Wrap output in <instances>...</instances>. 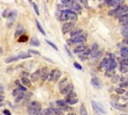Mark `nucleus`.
<instances>
[{
	"mask_svg": "<svg viewBox=\"0 0 128 115\" xmlns=\"http://www.w3.org/2000/svg\"><path fill=\"white\" fill-rule=\"evenodd\" d=\"M86 48H87V47H86L85 44H79V46L75 47V49H74V53L79 54V53H81L82 51H84Z\"/></svg>",
	"mask_w": 128,
	"mask_h": 115,
	"instance_id": "nucleus-14",
	"label": "nucleus"
},
{
	"mask_svg": "<svg viewBox=\"0 0 128 115\" xmlns=\"http://www.w3.org/2000/svg\"><path fill=\"white\" fill-rule=\"evenodd\" d=\"M91 104H92V107L94 109V111L96 112V114H98V112H101V113H106V109L105 107L99 103V102H95V101H91Z\"/></svg>",
	"mask_w": 128,
	"mask_h": 115,
	"instance_id": "nucleus-5",
	"label": "nucleus"
},
{
	"mask_svg": "<svg viewBox=\"0 0 128 115\" xmlns=\"http://www.w3.org/2000/svg\"><path fill=\"white\" fill-rule=\"evenodd\" d=\"M91 84L94 86V87H97V88H100V87H101V83H100V81H99L98 78H92Z\"/></svg>",
	"mask_w": 128,
	"mask_h": 115,
	"instance_id": "nucleus-18",
	"label": "nucleus"
},
{
	"mask_svg": "<svg viewBox=\"0 0 128 115\" xmlns=\"http://www.w3.org/2000/svg\"><path fill=\"white\" fill-rule=\"evenodd\" d=\"M28 53L34 54V55H40V52H38V51H36V50H33V49H29V50H28Z\"/></svg>",
	"mask_w": 128,
	"mask_h": 115,
	"instance_id": "nucleus-42",
	"label": "nucleus"
},
{
	"mask_svg": "<svg viewBox=\"0 0 128 115\" xmlns=\"http://www.w3.org/2000/svg\"><path fill=\"white\" fill-rule=\"evenodd\" d=\"M80 115H88L84 104H81V106H80Z\"/></svg>",
	"mask_w": 128,
	"mask_h": 115,
	"instance_id": "nucleus-26",
	"label": "nucleus"
},
{
	"mask_svg": "<svg viewBox=\"0 0 128 115\" xmlns=\"http://www.w3.org/2000/svg\"><path fill=\"white\" fill-rule=\"evenodd\" d=\"M114 74H115V71H114V69H107V70H106V72H105V76L110 77V78L113 77V76H114Z\"/></svg>",
	"mask_w": 128,
	"mask_h": 115,
	"instance_id": "nucleus-23",
	"label": "nucleus"
},
{
	"mask_svg": "<svg viewBox=\"0 0 128 115\" xmlns=\"http://www.w3.org/2000/svg\"><path fill=\"white\" fill-rule=\"evenodd\" d=\"M67 97H68V98H70V97H76V93H74V92L72 91V92H70L69 94H67Z\"/></svg>",
	"mask_w": 128,
	"mask_h": 115,
	"instance_id": "nucleus-44",
	"label": "nucleus"
},
{
	"mask_svg": "<svg viewBox=\"0 0 128 115\" xmlns=\"http://www.w3.org/2000/svg\"><path fill=\"white\" fill-rule=\"evenodd\" d=\"M82 32H83L82 29H76V30H72V31L70 32V35H71V37H75V36H77V35L82 34Z\"/></svg>",
	"mask_w": 128,
	"mask_h": 115,
	"instance_id": "nucleus-24",
	"label": "nucleus"
},
{
	"mask_svg": "<svg viewBox=\"0 0 128 115\" xmlns=\"http://www.w3.org/2000/svg\"><path fill=\"white\" fill-rule=\"evenodd\" d=\"M70 43H73V44H84L86 42V36L83 35V34H80V35H77L75 37H71V40L69 41Z\"/></svg>",
	"mask_w": 128,
	"mask_h": 115,
	"instance_id": "nucleus-3",
	"label": "nucleus"
},
{
	"mask_svg": "<svg viewBox=\"0 0 128 115\" xmlns=\"http://www.w3.org/2000/svg\"><path fill=\"white\" fill-rule=\"evenodd\" d=\"M3 113H4V115H11V113H10V111H8L7 109H5V110H3Z\"/></svg>",
	"mask_w": 128,
	"mask_h": 115,
	"instance_id": "nucleus-48",
	"label": "nucleus"
},
{
	"mask_svg": "<svg viewBox=\"0 0 128 115\" xmlns=\"http://www.w3.org/2000/svg\"><path fill=\"white\" fill-rule=\"evenodd\" d=\"M35 22H36V26H37V28H38V30H39V31H40V32H41V33H42L43 35H45L46 33H45V31L43 30V28H42V26L40 25V23H39V21H38V20H36Z\"/></svg>",
	"mask_w": 128,
	"mask_h": 115,
	"instance_id": "nucleus-32",
	"label": "nucleus"
},
{
	"mask_svg": "<svg viewBox=\"0 0 128 115\" xmlns=\"http://www.w3.org/2000/svg\"><path fill=\"white\" fill-rule=\"evenodd\" d=\"M116 66H117L116 61H115L113 58H111V59L109 60L108 65L106 66V68H107V69H115V68H116Z\"/></svg>",
	"mask_w": 128,
	"mask_h": 115,
	"instance_id": "nucleus-15",
	"label": "nucleus"
},
{
	"mask_svg": "<svg viewBox=\"0 0 128 115\" xmlns=\"http://www.w3.org/2000/svg\"><path fill=\"white\" fill-rule=\"evenodd\" d=\"M119 62H120V65H125L128 67V58H123L122 59H119Z\"/></svg>",
	"mask_w": 128,
	"mask_h": 115,
	"instance_id": "nucleus-33",
	"label": "nucleus"
},
{
	"mask_svg": "<svg viewBox=\"0 0 128 115\" xmlns=\"http://www.w3.org/2000/svg\"><path fill=\"white\" fill-rule=\"evenodd\" d=\"M74 66H75V68H77V69H79V70H82V66L80 65V64H78V63H74Z\"/></svg>",
	"mask_w": 128,
	"mask_h": 115,
	"instance_id": "nucleus-43",
	"label": "nucleus"
},
{
	"mask_svg": "<svg viewBox=\"0 0 128 115\" xmlns=\"http://www.w3.org/2000/svg\"><path fill=\"white\" fill-rule=\"evenodd\" d=\"M74 29V23L72 22H67L63 25L62 27V32L63 34H67V33H70L72 30Z\"/></svg>",
	"mask_w": 128,
	"mask_h": 115,
	"instance_id": "nucleus-6",
	"label": "nucleus"
},
{
	"mask_svg": "<svg viewBox=\"0 0 128 115\" xmlns=\"http://www.w3.org/2000/svg\"><path fill=\"white\" fill-rule=\"evenodd\" d=\"M115 91H116V93L118 94V95H121V94H123L125 91H124V89L123 88H121V87H119V88H117V89H115Z\"/></svg>",
	"mask_w": 128,
	"mask_h": 115,
	"instance_id": "nucleus-41",
	"label": "nucleus"
},
{
	"mask_svg": "<svg viewBox=\"0 0 128 115\" xmlns=\"http://www.w3.org/2000/svg\"><path fill=\"white\" fill-rule=\"evenodd\" d=\"M23 27L21 26V25H19L18 27H17V29H16V31H15V37H19V36H21L22 35V33H23Z\"/></svg>",
	"mask_w": 128,
	"mask_h": 115,
	"instance_id": "nucleus-21",
	"label": "nucleus"
},
{
	"mask_svg": "<svg viewBox=\"0 0 128 115\" xmlns=\"http://www.w3.org/2000/svg\"><path fill=\"white\" fill-rule=\"evenodd\" d=\"M18 88H19L21 91H23V92H25V91H26V87H24L23 85H19V86H18Z\"/></svg>",
	"mask_w": 128,
	"mask_h": 115,
	"instance_id": "nucleus-45",
	"label": "nucleus"
},
{
	"mask_svg": "<svg viewBox=\"0 0 128 115\" xmlns=\"http://www.w3.org/2000/svg\"><path fill=\"white\" fill-rule=\"evenodd\" d=\"M16 16H17V12H16L15 10L10 11L9 14H8V16H7V18H8V22H12V23H13V21H14L15 18H16Z\"/></svg>",
	"mask_w": 128,
	"mask_h": 115,
	"instance_id": "nucleus-12",
	"label": "nucleus"
},
{
	"mask_svg": "<svg viewBox=\"0 0 128 115\" xmlns=\"http://www.w3.org/2000/svg\"><path fill=\"white\" fill-rule=\"evenodd\" d=\"M45 41H46V43H47V44H48V45H50V46H51V47H52V48H53L54 50H56V51L58 50V48H57V46H56V45L54 44V43H52L51 41H49V40H47V39H46Z\"/></svg>",
	"mask_w": 128,
	"mask_h": 115,
	"instance_id": "nucleus-36",
	"label": "nucleus"
},
{
	"mask_svg": "<svg viewBox=\"0 0 128 115\" xmlns=\"http://www.w3.org/2000/svg\"><path fill=\"white\" fill-rule=\"evenodd\" d=\"M48 76H49V69L47 67H44L42 70H41V75H40V78L42 81H45L46 79H48Z\"/></svg>",
	"mask_w": 128,
	"mask_h": 115,
	"instance_id": "nucleus-10",
	"label": "nucleus"
},
{
	"mask_svg": "<svg viewBox=\"0 0 128 115\" xmlns=\"http://www.w3.org/2000/svg\"><path fill=\"white\" fill-rule=\"evenodd\" d=\"M18 59H19L18 56H10V57H8V58L5 60V62L6 63H10L12 61H16V60H18Z\"/></svg>",
	"mask_w": 128,
	"mask_h": 115,
	"instance_id": "nucleus-29",
	"label": "nucleus"
},
{
	"mask_svg": "<svg viewBox=\"0 0 128 115\" xmlns=\"http://www.w3.org/2000/svg\"><path fill=\"white\" fill-rule=\"evenodd\" d=\"M28 107L30 108H34V109H38V110H41V105L40 103H38L37 101H31L28 105Z\"/></svg>",
	"mask_w": 128,
	"mask_h": 115,
	"instance_id": "nucleus-16",
	"label": "nucleus"
},
{
	"mask_svg": "<svg viewBox=\"0 0 128 115\" xmlns=\"http://www.w3.org/2000/svg\"><path fill=\"white\" fill-rule=\"evenodd\" d=\"M127 21H128V12L125 13V14H123V15H121V16L119 17V22H120L121 24H124V23H126Z\"/></svg>",
	"mask_w": 128,
	"mask_h": 115,
	"instance_id": "nucleus-19",
	"label": "nucleus"
},
{
	"mask_svg": "<svg viewBox=\"0 0 128 115\" xmlns=\"http://www.w3.org/2000/svg\"><path fill=\"white\" fill-rule=\"evenodd\" d=\"M122 115H128V114H122Z\"/></svg>",
	"mask_w": 128,
	"mask_h": 115,
	"instance_id": "nucleus-57",
	"label": "nucleus"
},
{
	"mask_svg": "<svg viewBox=\"0 0 128 115\" xmlns=\"http://www.w3.org/2000/svg\"><path fill=\"white\" fill-rule=\"evenodd\" d=\"M121 34H122L125 38H127V37H128V26H124V27L122 28V30H121Z\"/></svg>",
	"mask_w": 128,
	"mask_h": 115,
	"instance_id": "nucleus-30",
	"label": "nucleus"
},
{
	"mask_svg": "<svg viewBox=\"0 0 128 115\" xmlns=\"http://www.w3.org/2000/svg\"><path fill=\"white\" fill-rule=\"evenodd\" d=\"M7 13H9V12H8V10L3 11V13H2V16H3V17H7V16H8V14H7Z\"/></svg>",
	"mask_w": 128,
	"mask_h": 115,
	"instance_id": "nucleus-47",
	"label": "nucleus"
},
{
	"mask_svg": "<svg viewBox=\"0 0 128 115\" xmlns=\"http://www.w3.org/2000/svg\"><path fill=\"white\" fill-rule=\"evenodd\" d=\"M119 70H120L121 73H126V72H128V67L125 66V65H120Z\"/></svg>",
	"mask_w": 128,
	"mask_h": 115,
	"instance_id": "nucleus-34",
	"label": "nucleus"
},
{
	"mask_svg": "<svg viewBox=\"0 0 128 115\" xmlns=\"http://www.w3.org/2000/svg\"><path fill=\"white\" fill-rule=\"evenodd\" d=\"M21 82L24 86H26V87H30L31 86V81L27 78V77H22L21 78Z\"/></svg>",
	"mask_w": 128,
	"mask_h": 115,
	"instance_id": "nucleus-20",
	"label": "nucleus"
},
{
	"mask_svg": "<svg viewBox=\"0 0 128 115\" xmlns=\"http://www.w3.org/2000/svg\"><path fill=\"white\" fill-rule=\"evenodd\" d=\"M123 25H124V26H128V21H127V22H126V23H124V24H123Z\"/></svg>",
	"mask_w": 128,
	"mask_h": 115,
	"instance_id": "nucleus-55",
	"label": "nucleus"
},
{
	"mask_svg": "<svg viewBox=\"0 0 128 115\" xmlns=\"http://www.w3.org/2000/svg\"><path fill=\"white\" fill-rule=\"evenodd\" d=\"M111 106H113L114 108H116L118 110H125L127 108V105L121 104V103H118V102H115V101H112L111 102Z\"/></svg>",
	"mask_w": 128,
	"mask_h": 115,
	"instance_id": "nucleus-11",
	"label": "nucleus"
},
{
	"mask_svg": "<svg viewBox=\"0 0 128 115\" xmlns=\"http://www.w3.org/2000/svg\"><path fill=\"white\" fill-rule=\"evenodd\" d=\"M56 104H57V106H58L60 109L67 110V111H70V110H71V107L68 105V103L66 102V100H65V101H64V100H58V101H56Z\"/></svg>",
	"mask_w": 128,
	"mask_h": 115,
	"instance_id": "nucleus-7",
	"label": "nucleus"
},
{
	"mask_svg": "<svg viewBox=\"0 0 128 115\" xmlns=\"http://www.w3.org/2000/svg\"><path fill=\"white\" fill-rule=\"evenodd\" d=\"M66 102L69 104V105H74V104H76L77 102H78V99H77V97H70V98H66Z\"/></svg>",
	"mask_w": 128,
	"mask_h": 115,
	"instance_id": "nucleus-17",
	"label": "nucleus"
},
{
	"mask_svg": "<svg viewBox=\"0 0 128 115\" xmlns=\"http://www.w3.org/2000/svg\"><path fill=\"white\" fill-rule=\"evenodd\" d=\"M27 40H28V36H26V35H21L20 38L18 39L19 42H26Z\"/></svg>",
	"mask_w": 128,
	"mask_h": 115,
	"instance_id": "nucleus-38",
	"label": "nucleus"
},
{
	"mask_svg": "<svg viewBox=\"0 0 128 115\" xmlns=\"http://www.w3.org/2000/svg\"><path fill=\"white\" fill-rule=\"evenodd\" d=\"M2 53H3V49H2V48H0V56L2 55Z\"/></svg>",
	"mask_w": 128,
	"mask_h": 115,
	"instance_id": "nucleus-53",
	"label": "nucleus"
},
{
	"mask_svg": "<svg viewBox=\"0 0 128 115\" xmlns=\"http://www.w3.org/2000/svg\"><path fill=\"white\" fill-rule=\"evenodd\" d=\"M112 82L113 83H117V82H120V80H121V77L120 76H118V75H114L113 77H112Z\"/></svg>",
	"mask_w": 128,
	"mask_h": 115,
	"instance_id": "nucleus-35",
	"label": "nucleus"
},
{
	"mask_svg": "<svg viewBox=\"0 0 128 115\" xmlns=\"http://www.w3.org/2000/svg\"><path fill=\"white\" fill-rule=\"evenodd\" d=\"M119 86L121 88H125V87H127L128 86V81H123V82H120V84H119Z\"/></svg>",
	"mask_w": 128,
	"mask_h": 115,
	"instance_id": "nucleus-40",
	"label": "nucleus"
},
{
	"mask_svg": "<svg viewBox=\"0 0 128 115\" xmlns=\"http://www.w3.org/2000/svg\"><path fill=\"white\" fill-rule=\"evenodd\" d=\"M69 1H70V0H61V2H62V3H64L65 5H67V4L69 3Z\"/></svg>",
	"mask_w": 128,
	"mask_h": 115,
	"instance_id": "nucleus-49",
	"label": "nucleus"
},
{
	"mask_svg": "<svg viewBox=\"0 0 128 115\" xmlns=\"http://www.w3.org/2000/svg\"><path fill=\"white\" fill-rule=\"evenodd\" d=\"M40 75H41V70H36L34 73L31 74V79L32 81H37L40 79Z\"/></svg>",
	"mask_w": 128,
	"mask_h": 115,
	"instance_id": "nucleus-13",
	"label": "nucleus"
},
{
	"mask_svg": "<svg viewBox=\"0 0 128 115\" xmlns=\"http://www.w3.org/2000/svg\"><path fill=\"white\" fill-rule=\"evenodd\" d=\"M32 6H33V9H34V11H35V13H36V15H40L37 4H36V3H32Z\"/></svg>",
	"mask_w": 128,
	"mask_h": 115,
	"instance_id": "nucleus-37",
	"label": "nucleus"
},
{
	"mask_svg": "<svg viewBox=\"0 0 128 115\" xmlns=\"http://www.w3.org/2000/svg\"><path fill=\"white\" fill-rule=\"evenodd\" d=\"M125 43H126V44H128V37L126 38V40H125Z\"/></svg>",
	"mask_w": 128,
	"mask_h": 115,
	"instance_id": "nucleus-54",
	"label": "nucleus"
},
{
	"mask_svg": "<svg viewBox=\"0 0 128 115\" xmlns=\"http://www.w3.org/2000/svg\"><path fill=\"white\" fill-rule=\"evenodd\" d=\"M68 115H75V114H74V113H69Z\"/></svg>",
	"mask_w": 128,
	"mask_h": 115,
	"instance_id": "nucleus-56",
	"label": "nucleus"
},
{
	"mask_svg": "<svg viewBox=\"0 0 128 115\" xmlns=\"http://www.w3.org/2000/svg\"><path fill=\"white\" fill-rule=\"evenodd\" d=\"M30 44L32 45V46H39L40 45V42H39V40L36 38V37H33V38H31V40H30Z\"/></svg>",
	"mask_w": 128,
	"mask_h": 115,
	"instance_id": "nucleus-22",
	"label": "nucleus"
},
{
	"mask_svg": "<svg viewBox=\"0 0 128 115\" xmlns=\"http://www.w3.org/2000/svg\"><path fill=\"white\" fill-rule=\"evenodd\" d=\"M29 57H31L30 53H21V54L18 55L19 59H26V58H29Z\"/></svg>",
	"mask_w": 128,
	"mask_h": 115,
	"instance_id": "nucleus-28",
	"label": "nucleus"
},
{
	"mask_svg": "<svg viewBox=\"0 0 128 115\" xmlns=\"http://www.w3.org/2000/svg\"><path fill=\"white\" fill-rule=\"evenodd\" d=\"M127 12H128V6L121 4L120 6L116 7L115 10L109 11L108 14H109V15H115V16H117V17H120L121 15H123V14H125V13H127Z\"/></svg>",
	"mask_w": 128,
	"mask_h": 115,
	"instance_id": "nucleus-2",
	"label": "nucleus"
},
{
	"mask_svg": "<svg viewBox=\"0 0 128 115\" xmlns=\"http://www.w3.org/2000/svg\"><path fill=\"white\" fill-rule=\"evenodd\" d=\"M4 101V96L3 95H0V103Z\"/></svg>",
	"mask_w": 128,
	"mask_h": 115,
	"instance_id": "nucleus-51",
	"label": "nucleus"
},
{
	"mask_svg": "<svg viewBox=\"0 0 128 115\" xmlns=\"http://www.w3.org/2000/svg\"><path fill=\"white\" fill-rule=\"evenodd\" d=\"M59 19L61 21H68V20L76 21L77 20V14L70 9H66V10H63L59 14Z\"/></svg>",
	"mask_w": 128,
	"mask_h": 115,
	"instance_id": "nucleus-1",
	"label": "nucleus"
},
{
	"mask_svg": "<svg viewBox=\"0 0 128 115\" xmlns=\"http://www.w3.org/2000/svg\"><path fill=\"white\" fill-rule=\"evenodd\" d=\"M61 75H62V73H61L60 70L54 69V70H52L51 72L49 73L48 80H49V81H57V80H59V78L61 77Z\"/></svg>",
	"mask_w": 128,
	"mask_h": 115,
	"instance_id": "nucleus-4",
	"label": "nucleus"
},
{
	"mask_svg": "<svg viewBox=\"0 0 128 115\" xmlns=\"http://www.w3.org/2000/svg\"><path fill=\"white\" fill-rule=\"evenodd\" d=\"M65 49H66V51H67V53H68V54H69V56H70V57H71V56H72V55H71V53H70V51H69V49H68V47H67V46H65Z\"/></svg>",
	"mask_w": 128,
	"mask_h": 115,
	"instance_id": "nucleus-52",
	"label": "nucleus"
},
{
	"mask_svg": "<svg viewBox=\"0 0 128 115\" xmlns=\"http://www.w3.org/2000/svg\"><path fill=\"white\" fill-rule=\"evenodd\" d=\"M21 92H23V91H21L19 88H17V89H15V90H13V92H12V95L14 96V97H16L18 94H20Z\"/></svg>",
	"mask_w": 128,
	"mask_h": 115,
	"instance_id": "nucleus-39",
	"label": "nucleus"
},
{
	"mask_svg": "<svg viewBox=\"0 0 128 115\" xmlns=\"http://www.w3.org/2000/svg\"><path fill=\"white\" fill-rule=\"evenodd\" d=\"M73 89H74L73 84H67L66 86H64V88H62L60 91H61V93H62L63 95H67V94H69L70 92H72Z\"/></svg>",
	"mask_w": 128,
	"mask_h": 115,
	"instance_id": "nucleus-9",
	"label": "nucleus"
},
{
	"mask_svg": "<svg viewBox=\"0 0 128 115\" xmlns=\"http://www.w3.org/2000/svg\"><path fill=\"white\" fill-rule=\"evenodd\" d=\"M24 96H25V93H24V92H21L20 94H18L17 96L15 97V101H16V102H19V101H21L22 99H24Z\"/></svg>",
	"mask_w": 128,
	"mask_h": 115,
	"instance_id": "nucleus-27",
	"label": "nucleus"
},
{
	"mask_svg": "<svg viewBox=\"0 0 128 115\" xmlns=\"http://www.w3.org/2000/svg\"><path fill=\"white\" fill-rule=\"evenodd\" d=\"M3 91H4V88H3V86H2L1 84H0V94H1V93H3Z\"/></svg>",
	"mask_w": 128,
	"mask_h": 115,
	"instance_id": "nucleus-50",
	"label": "nucleus"
},
{
	"mask_svg": "<svg viewBox=\"0 0 128 115\" xmlns=\"http://www.w3.org/2000/svg\"><path fill=\"white\" fill-rule=\"evenodd\" d=\"M28 1H29V2H31V0H28Z\"/></svg>",
	"mask_w": 128,
	"mask_h": 115,
	"instance_id": "nucleus-58",
	"label": "nucleus"
},
{
	"mask_svg": "<svg viewBox=\"0 0 128 115\" xmlns=\"http://www.w3.org/2000/svg\"><path fill=\"white\" fill-rule=\"evenodd\" d=\"M55 115H64L59 109H57V110H55Z\"/></svg>",
	"mask_w": 128,
	"mask_h": 115,
	"instance_id": "nucleus-46",
	"label": "nucleus"
},
{
	"mask_svg": "<svg viewBox=\"0 0 128 115\" xmlns=\"http://www.w3.org/2000/svg\"><path fill=\"white\" fill-rule=\"evenodd\" d=\"M66 85H67V79L65 78V79H62V80L59 82L58 87H59V89L61 90L62 88H64V86H66Z\"/></svg>",
	"mask_w": 128,
	"mask_h": 115,
	"instance_id": "nucleus-25",
	"label": "nucleus"
},
{
	"mask_svg": "<svg viewBox=\"0 0 128 115\" xmlns=\"http://www.w3.org/2000/svg\"><path fill=\"white\" fill-rule=\"evenodd\" d=\"M109 60L110 59H108V58H104L102 61H101V63H100V67H106L107 65H108V63H109Z\"/></svg>",
	"mask_w": 128,
	"mask_h": 115,
	"instance_id": "nucleus-31",
	"label": "nucleus"
},
{
	"mask_svg": "<svg viewBox=\"0 0 128 115\" xmlns=\"http://www.w3.org/2000/svg\"><path fill=\"white\" fill-rule=\"evenodd\" d=\"M0 107H1V103H0Z\"/></svg>",
	"mask_w": 128,
	"mask_h": 115,
	"instance_id": "nucleus-59",
	"label": "nucleus"
},
{
	"mask_svg": "<svg viewBox=\"0 0 128 115\" xmlns=\"http://www.w3.org/2000/svg\"><path fill=\"white\" fill-rule=\"evenodd\" d=\"M106 3L109 5V6H112V7H118L120 6L121 4H123L124 0H105Z\"/></svg>",
	"mask_w": 128,
	"mask_h": 115,
	"instance_id": "nucleus-8",
	"label": "nucleus"
}]
</instances>
